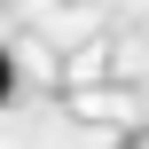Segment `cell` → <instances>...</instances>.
Wrapping results in <instances>:
<instances>
[{
	"instance_id": "obj_1",
	"label": "cell",
	"mask_w": 149,
	"mask_h": 149,
	"mask_svg": "<svg viewBox=\"0 0 149 149\" xmlns=\"http://www.w3.org/2000/svg\"><path fill=\"white\" fill-rule=\"evenodd\" d=\"M8 94H16V55L0 47V110H8Z\"/></svg>"
}]
</instances>
